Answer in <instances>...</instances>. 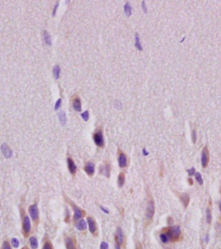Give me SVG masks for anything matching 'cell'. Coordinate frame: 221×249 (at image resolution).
<instances>
[{
	"label": "cell",
	"mask_w": 221,
	"mask_h": 249,
	"mask_svg": "<svg viewBox=\"0 0 221 249\" xmlns=\"http://www.w3.org/2000/svg\"><path fill=\"white\" fill-rule=\"evenodd\" d=\"M168 236L169 240L172 241H177L180 236V229L178 226H171L168 229L166 234Z\"/></svg>",
	"instance_id": "obj_1"
},
{
	"label": "cell",
	"mask_w": 221,
	"mask_h": 249,
	"mask_svg": "<svg viewBox=\"0 0 221 249\" xmlns=\"http://www.w3.org/2000/svg\"><path fill=\"white\" fill-rule=\"evenodd\" d=\"M155 213V204L152 200H149L146 208V220L150 222Z\"/></svg>",
	"instance_id": "obj_2"
},
{
	"label": "cell",
	"mask_w": 221,
	"mask_h": 249,
	"mask_svg": "<svg viewBox=\"0 0 221 249\" xmlns=\"http://www.w3.org/2000/svg\"><path fill=\"white\" fill-rule=\"evenodd\" d=\"M93 139L94 141V143H96V145L100 146V147H102L104 145V140H103V137L102 132H101V130H98L97 132H96L94 134Z\"/></svg>",
	"instance_id": "obj_3"
},
{
	"label": "cell",
	"mask_w": 221,
	"mask_h": 249,
	"mask_svg": "<svg viewBox=\"0 0 221 249\" xmlns=\"http://www.w3.org/2000/svg\"><path fill=\"white\" fill-rule=\"evenodd\" d=\"M29 210V213H30V215H31L32 220H33L34 222L38 221V217H39V212H38V206H37L36 204L35 203V204H34V205H31V206H30Z\"/></svg>",
	"instance_id": "obj_4"
},
{
	"label": "cell",
	"mask_w": 221,
	"mask_h": 249,
	"mask_svg": "<svg viewBox=\"0 0 221 249\" xmlns=\"http://www.w3.org/2000/svg\"><path fill=\"white\" fill-rule=\"evenodd\" d=\"M209 152L206 146L203 149L202 152V158H201V163L204 168H206L208 166V162H209Z\"/></svg>",
	"instance_id": "obj_5"
},
{
	"label": "cell",
	"mask_w": 221,
	"mask_h": 249,
	"mask_svg": "<svg viewBox=\"0 0 221 249\" xmlns=\"http://www.w3.org/2000/svg\"><path fill=\"white\" fill-rule=\"evenodd\" d=\"M23 230L25 234V236H28L31 230V221L30 219L27 216H25L23 221Z\"/></svg>",
	"instance_id": "obj_6"
},
{
	"label": "cell",
	"mask_w": 221,
	"mask_h": 249,
	"mask_svg": "<svg viewBox=\"0 0 221 249\" xmlns=\"http://www.w3.org/2000/svg\"><path fill=\"white\" fill-rule=\"evenodd\" d=\"M1 152H2V153H3V156L5 157L6 158H11L12 156V152L11 149L9 148V146H7V144H5V143L3 144V145H2V146H1Z\"/></svg>",
	"instance_id": "obj_7"
},
{
	"label": "cell",
	"mask_w": 221,
	"mask_h": 249,
	"mask_svg": "<svg viewBox=\"0 0 221 249\" xmlns=\"http://www.w3.org/2000/svg\"><path fill=\"white\" fill-rule=\"evenodd\" d=\"M115 240L116 241V243H118L119 245H122L124 242V234L122 230V229L119 227L117 228V231H116Z\"/></svg>",
	"instance_id": "obj_8"
},
{
	"label": "cell",
	"mask_w": 221,
	"mask_h": 249,
	"mask_svg": "<svg viewBox=\"0 0 221 249\" xmlns=\"http://www.w3.org/2000/svg\"><path fill=\"white\" fill-rule=\"evenodd\" d=\"M73 108L76 111L80 112L81 111L80 99L78 96H75L74 97V98L73 99Z\"/></svg>",
	"instance_id": "obj_9"
},
{
	"label": "cell",
	"mask_w": 221,
	"mask_h": 249,
	"mask_svg": "<svg viewBox=\"0 0 221 249\" xmlns=\"http://www.w3.org/2000/svg\"><path fill=\"white\" fill-rule=\"evenodd\" d=\"M84 170L89 176L93 175L94 172V165L91 162H89L85 165Z\"/></svg>",
	"instance_id": "obj_10"
},
{
	"label": "cell",
	"mask_w": 221,
	"mask_h": 249,
	"mask_svg": "<svg viewBox=\"0 0 221 249\" xmlns=\"http://www.w3.org/2000/svg\"><path fill=\"white\" fill-rule=\"evenodd\" d=\"M118 163L119 166L121 168L126 167V165H127V158H126V156L124 154L120 153V155H119Z\"/></svg>",
	"instance_id": "obj_11"
},
{
	"label": "cell",
	"mask_w": 221,
	"mask_h": 249,
	"mask_svg": "<svg viewBox=\"0 0 221 249\" xmlns=\"http://www.w3.org/2000/svg\"><path fill=\"white\" fill-rule=\"evenodd\" d=\"M67 165H68V168L69 170L72 174H74L76 173V166L74 163L73 159L71 158L67 159Z\"/></svg>",
	"instance_id": "obj_12"
},
{
	"label": "cell",
	"mask_w": 221,
	"mask_h": 249,
	"mask_svg": "<svg viewBox=\"0 0 221 249\" xmlns=\"http://www.w3.org/2000/svg\"><path fill=\"white\" fill-rule=\"evenodd\" d=\"M87 220L89 230H90V232L92 234H94V232H96V224L95 222H94V220L91 217H88L87 219Z\"/></svg>",
	"instance_id": "obj_13"
},
{
	"label": "cell",
	"mask_w": 221,
	"mask_h": 249,
	"mask_svg": "<svg viewBox=\"0 0 221 249\" xmlns=\"http://www.w3.org/2000/svg\"><path fill=\"white\" fill-rule=\"evenodd\" d=\"M73 207L74 211V219H75L76 220H79V219H80L81 217H82L83 212L80 208L77 207L75 205H73Z\"/></svg>",
	"instance_id": "obj_14"
},
{
	"label": "cell",
	"mask_w": 221,
	"mask_h": 249,
	"mask_svg": "<svg viewBox=\"0 0 221 249\" xmlns=\"http://www.w3.org/2000/svg\"><path fill=\"white\" fill-rule=\"evenodd\" d=\"M65 245L67 249H76L74 241L70 238H67L65 239Z\"/></svg>",
	"instance_id": "obj_15"
},
{
	"label": "cell",
	"mask_w": 221,
	"mask_h": 249,
	"mask_svg": "<svg viewBox=\"0 0 221 249\" xmlns=\"http://www.w3.org/2000/svg\"><path fill=\"white\" fill-rule=\"evenodd\" d=\"M76 228H78L79 230H85L87 228V223L85 220H80L79 222L77 223Z\"/></svg>",
	"instance_id": "obj_16"
},
{
	"label": "cell",
	"mask_w": 221,
	"mask_h": 249,
	"mask_svg": "<svg viewBox=\"0 0 221 249\" xmlns=\"http://www.w3.org/2000/svg\"><path fill=\"white\" fill-rule=\"evenodd\" d=\"M180 200L182 201L184 206L185 207H187L189 203H190V198H189L188 195H187V194H182V195L181 196Z\"/></svg>",
	"instance_id": "obj_17"
},
{
	"label": "cell",
	"mask_w": 221,
	"mask_h": 249,
	"mask_svg": "<svg viewBox=\"0 0 221 249\" xmlns=\"http://www.w3.org/2000/svg\"><path fill=\"white\" fill-rule=\"evenodd\" d=\"M43 39L44 41L45 42V43L48 45H52V41L50 35L49 34L48 32L46 31H43Z\"/></svg>",
	"instance_id": "obj_18"
},
{
	"label": "cell",
	"mask_w": 221,
	"mask_h": 249,
	"mask_svg": "<svg viewBox=\"0 0 221 249\" xmlns=\"http://www.w3.org/2000/svg\"><path fill=\"white\" fill-rule=\"evenodd\" d=\"M124 12L128 17H130L132 14V9H131L130 3H128V2L124 5Z\"/></svg>",
	"instance_id": "obj_19"
},
{
	"label": "cell",
	"mask_w": 221,
	"mask_h": 249,
	"mask_svg": "<svg viewBox=\"0 0 221 249\" xmlns=\"http://www.w3.org/2000/svg\"><path fill=\"white\" fill-rule=\"evenodd\" d=\"M59 119L61 124L65 125L67 122V117H66V114L64 112L61 111L60 113H59Z\"/></svg>",
	"instance_id": "obj_20"
},
{
	"label": "cell",
	"mask_w": 221,
	"mask_h": 249,
	"mask_svg": "<svg viewBox=\"0 0 221 249\" xmlns=\"http://www.w3.org/2000/svg\"><path fill=\"white\" fill-rule=\"evenodd\" d=\"M30 244H31V248L33 249H36L38 246V240L35 237H33V236L30 238Z\"/></svg>",
	"instance_id": "obj_21"
},
{
	"label": "cell",
	"mask_w": 221,
	"mask_h": 249,
	"mask_svg": "<svg viewBox=\"0 0 221 249\" xmlns=\"http://www.w3.org/2000/svg\"><path fill=\"white\" fill-rule=\"evenodd\" d=\"M124 183H125V175L124 173H120L119 174L118 178V184L119 186H122L124 185Z\"/></svg>",
	"instance_id": "obj_22"
},
{
	"label": "cell",
	"mask_w": 221,
	"mask_h": 249,
	"mask_svg": "<svg viewBox=\"0 0 221 249\" xmlns=\"http://www.w3.org/2000/svg\"><path fill=\"white\" fill-rule=\"evenodd\" d=\"M59 73H60V68H59V66L56 65L53 68L54 77L56 79H58L59 77Z\"/></svg>",
	"instance_id": "obj_23"
},
{
	"label": "cell",
	"mask_w": 221,
	"mask_h": 249,
	"mask_svg": "<svg viewBox=\"0 0 221 249\" xmlns=\"http://www.w3.org/2000/svg\"><path fill=\"white\" fill-rule=\"evenodd\" d=\"M135 47L139 51H142V45L140 43V38H139L138 34H135Z\"/></svg>",
	"instance_id": "obj_24"
},
{
	"label": "cell",
	"mask_w": 221,
	"mask_h": 249,
	"mask_svg": "<svg viewBox=\"0 0 221 249\" xmlns=\"http://www.w3.org/2000/svg\"><path fill=\"white\" fill-rule=\"evenodd\" d=\"M195 178L197 181H198V183L200 184V185H202L203 184V179L202 178V176H201V174L199 172H197L195 174Z\"/></svg>",
	"instance_id": "obj_25"
},
{
	"label": "cell",
	"mask_w": 221,
	"mask_h": 249,
	"mask_svg": "<svg viewBox=\"0 0 221 249\" xmlns=\"http://www.w3.org/2000/svg\"><path fill=\"white\" fill-rule=\"evenodd\" d=\"M160 238L161 241H162V242H163L164 243H166L168 242L169 241V238L168 237V236L166 234H161L160 235Z\"/></svg>",
	"instance_id": "obj_26"
},
{
	"label": "cell",
	"mask_w": 221,
	"mask_h": 249,
	"mask_svg": "<svg viewBox=\"0 0 221 249\" xmlns=\"http://www.w3.org/2000/svg\"><path fill=\"white\" fill-rule=\"evenodd\" d=\"M42 249H53V245H52V244L50 241H45V243Z\"/></svg>",
	"instance_id": "obj_27"
},
{
	"label": "cell",
	"mask_w": 221,
	"mask_h": 249,
	"mask_svg": "<svg viewBox=\"0 0 221 249\" xmlns=\"http://www.w3.org/2000/svg\"><path fill=\"white\" fill-rule=\"evenodd\" d=\"M81 118H83L84 121H87L89 119V114L88 111H86L84 112V113H83L82 114H81Z\"/></svg>",
	"instance_id": "obj_28"
},
{
	"label": "cell",
	"mask_w": 221,
	"mask_h": 249,
	"mask_svg": "<svg viewBox=\"0 0 221 249\" xmlns=\"http://www.w3.org/2000/svg\"><path fill=\"white\" fill-rule=\"evenodd\" d=\"M12 245L15 248H18L19 245V242L17 238H12Z\"/></svg>",
	"instance_id": "obj_29"
},
{
	"label": "cell",
	"mask_w": 221,
	"mask_h": 249,
	"mask_svg": "<svg viewBox=\"0 0 221 249\" xmlns=\"http://www.w3.org/2000/svg\"><path fill=\"white\" fill-rule=\"evenodd\" d=\"M206 220L208 223H210L211 221H212V214H211L210 210L208 208L206 210Z\"/></svg>",
	"instance_id": "obj_30"
},
{
	"label": "cell",
	"mask_w": 221,
	"mask_h": 249,
	"mask_svg": "<svg viewBox=\"0 0 221 249\" xmlns=\"http://www.w3.org/2000/svg\"><path fill=\"white\" fill-rule=\"evenodd\" d=\"M1 249H12V248H11V245H10V244L8 241H4L3 245H2Z\"/></svg>",
	"instance_id": "obj_31"
},
{
	"label": "cell",
	"mask_w": 221,
	"mask_h": 249,
	"mask_svg": "<svg viewBox=\"0 0 221 249\" xmlns=\"http://www.w3.org/2000/svg\"><path fill=\"white\" fill-rule=\"evenodd\" d=\"M110 166L109 165H106L105 168H104V174H105V176L109 177V174H110Z\"/></svg>",
	"instance_id": "obj_32"
},
{
	"label": "cell",
	"mask_w": 221,
	"mask_h": 249,
	"mask_svg": "<svg viewBox=\"0 0 221 249\" xmlns=\"http://www.w3.org/2000/svg\"><path fill=\"white\" fill-rule=\"evenodd\" d=\"M61 103V99L59 98L58 100H57V101L56 102L55 106H54V109H55L56 111L58 110V109H59V108L60 107Z\"/></svg>",
	"instance_id": "obj_33"
},
{
	"label": "cell",
	"mask_w": 221,
	"mask_h": 249,
	"mask_svg": "<svg viewBox=\"0 0 221 249\" xmlns=\"http://www.w3.org/2000/svg\"><path fill=\"white\" fill-rule=\"evenodd\" d=\"M100 249H109V245H108V243L103 241V242L101 243Z\"/></svg>",
	"instance_id": "obj_34"
},
{
	"label": "cell",
	"mask_w": 221,
	"mask_h": 249,
	"mask_svg": "<svg viewBox=\"0 0 221 249\" xmlns=\"http://www.w3.org/2000/svg\"><path fill=\"white\" fill-rule=\"evenodd\" d=\"M188 172L189 175H190V176L194 175V174H195V168H191V169H189V170H188Z\"/></svg>",
	"instance_id": "obj_35"
},
{
	"label": "cell",
	"mask_w": 221,
	"mask_h": 249,
	"mask_svg": "<svg viewBox=\"0 0 221 249\" xmlns=\"http://www.w3.org/2000/svg\"><path fill=\"white\" fill-rule=\"evenodd\" d=\"M142 9H143V11H144V12H147V11H148L147 7H146V5L144 1H143L142 3Z\"/></svg>",
	"instance_id": "obj_36"
},
{
	"label": "cell",
	"mask_w": 221,
	"mask_h": 249,
	"mask_svg": "<svg viewBox=\"0 0 221 249\" xmlns=\"http://www.w3.org/2000/svg\"><path fill=\"white\" fill-rule=\"evenodd\" d=\"M58 5H59V3H57L56 4V5L54 6V10H53V16H54L56 15V11H57V9H58Z\"/></svg>",
	"instance_id": "obj_37"
},
{
	"label": "cell",
	"mask_w": 221,
	"mask_h": 249,
	"mask_svg": "<svg viewBox=\"0 0 221 249\" xmlns=\"http://www.w3.org/2000/svg\"><path fill=\"white\" fill-rule=\"evenodd\" d=\"M192 138H193V142H195V141H196V139H197V136H196V132H195V131H193V134H192Z\"/></svg>",
	"instance_id": "obj_38"
},
{
	"label": "cell",
	"mask_w": 221,
	"mask_h": 249,
	"mask_svg": "<svg viewBox=\"0 0 221 249\" xmlns=\"http://www.w3.org/2000/svg\"><path fill=\"white\" fill-rule=\"evenodd\" d=\"M100 208H101V210H102L103 212H105V213H107V214H108L109 213V210H107V208H105L103 207V206H100Z\"/></svg>",
	"instance_id": "obj_39"
},
{
	"label": "cell",
	"mask_w": 221,
	"mask_h": 249,
	"mask_svg": "<svg viewBox=\"0 0 221 249\" xmlns=\"http://www.w3.org/2000/svg\"><path fill=\"white\" fill-rule=\"evenodd\" d=\"M142 152H143V154H144V156H147L148 154V152L147 151H146V150L145 148H144V149H143Z\"/></svg>",
	"instance_id": "obj_40"
},
{
	"label": "cell",
	"mask_w": 221,
	"mask_h": 249,
	"mask_svg": "<svg viewBox=\"0 0 221 249\" xmlns=\"http://www.w3.org/2000/svg\"><path fill=\"white\" fill-rule=\"evenodd\" d=\"M115 249H120V245H119L118 243H116V245H115Z\"/></svg>",
	"instance_id": "obj_41"
},
{
	"label": "cell",
	"mask_w": 221,
	"mask_h": 249,
	"mask_svg": "<svg viewBox=\"0 0 221 249\" xmlns=\"http://www.w3.org/2000/svg\"><path fill=\"white\" fill-rule=\"evenodd\" d=\"M189 181H190V184H193V181H192V179H190V180H189Z\"/></svg>",
	"instance_id": "obj_42"
},
{
	"label": "cell",
	"mask_w": 221,
	"mask_h": 249,
	"mask_svg": "<svg viewBox=\"0 0 221 249\" xmlns=\"http://www.w3.org/2000/svg\"><path fill=\"white\" fill-rule=\"evenodd\" d=\"M219 208H220V210L221 212V202H219Z\"/></svg>",
	"instance_id": "obj_43"
},
{
	"label": "cell",
	"mask_w": 221,
	"mask_h": 249,
	"mask_svg": "<svg viewBox=\"0 0 221 249\" xmlns=\"http://www.w3.org/2000/svg\"><path fill=\"white\" fill-rule=\"evenodd\" d=\"M136 249H142L140 246H137V247H136Z\"/></svg>",
	"instance_id": "obj_44"
},
{
	"label": "cell",
	"mask_w": 221,
	"mask_h": 249,
	"mask_svg": "<svg viewBox=\"0 0 221 249\" xmlns=\"http://www.w3.org/2000/svg\"><path fill=\"white\" fill-rule=\"evenodd\" d=\"M21 249H28V248H27V246H24V247H23Z\"/></svg>",
	"instance_id": "obj_45"
}]
</instances>
